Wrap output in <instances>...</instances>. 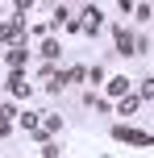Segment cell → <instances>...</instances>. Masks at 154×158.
<instances>
[{
    "label": "cell",
    "instance_id": "cell-3",
    "mask_svg": "<svg viewBox=\"0 0 154 158\" xmlns=\"http://www.w3.org/2000/svg\"><path fill=\"white\" fill-rule=\"evenodd\" d=\"M75 25H79V38H92V33L104 29V13H100L96 4H83L79 17H75Z\"/></svg>",
    "mask_w": 154,
    "mask_h": 158
},
{
    "label": "cell",
    "instance_id": "cell-14",
    "mask_svg": "<svg viewBox=\"0 0 154 158\" xmlns=\"http://www.w3.org/2000/svg\"><path fill=\"white\" fill-rule=\"evenodd\" d=\"M88 83H108V71H104L100 63H92V67H88Z\"/></svg>",
    "mask_w": 154,
    "mask_h": 158
},
{
    "label": "cell",
    "instance_id": "cell-12",
    "mask_svg": "<svg viewBox=\"0 0 154 158\" xmlns=\"http://www.w3.org/2000/svg\"><path fill=\"white\" fill-rule=\"evenodd\" d=\"M67 83H88V63H75V67H67Z\"/></svg>",
    "mask_w": 154,
    "mask_h": 158
},
{
    "label": "cell",
    "instance_id": "cell-4",
    "mask_svg": "<svg viewBox=\"0 0 154 158\" xmlns=\"http://www.w3.org/2000/svg\"><path fill=\"white\" fill-rule=\"evenodd\" d=\"M38 83L46 87L50 96H58V92L67 87V71H58V63H42V67H38Z\"/></svg>",
    "mask_w": 154,
    "mask_h": 158
},
{
    "label": "cell",
    "instance_id": "cell-7",
    "mask_svg": "<svg viewBox=\"0 0 154 158\" xmlns=\"http://www.w3.org/2000/svg\"><path fill=\"white\" fill-rule=\"evenodd\" d=\"M142 104H146V100H142V96H138V92H129V96H121V100H117V104H113V112H117V117H121V121H129V117H133V112H138V108H142Z\"/></svg>",
    "mask_w": 154,
    "mask_h": 158
},
{
    "label": "cell",
    "instance_id": "cell-13",
    "mask_svg": "<svg viewBox=\"0 0 154 158\" xmlns=\"http://www.w3.org/2000/svg\"><path fill=\"white\" fill-rule=\"evenodd\" d=\"M133 21H138V25L154 21V4H142V0H138V4H133Z\"/></svg>",
    "mask_w": 154,
    "mask_h": 158
},
{
    "label": "cell",
    "instance_id": "cell-16",
    "mask_svg": "<svg viewBox=\"0 0 154 158\" xmlns=\"http://www.w3.org/2000/svg\"><path fill=\"white\" fill-rule=\"evenodd\" d=\"M13 125H17V121H8V117H0V142H8V137H13Z\"/></svg>",
    "mask_w": 154,
    "mask_h": 158
},
{
    "label": "cell",
    "instance_id": "cell-10",
    "mask_svg": "<svg viewBox=\"0 0 154 158\" xmlns=\"http://www.w3.org/2000/svg\"><path fill=\"white\" fill-rule=\"evenodd\" d=\"M17 125H21V129H29V133L38 137V129H42V112H38V108H21V117H17Z\"/></svg>",
    "mask_w": 154,
    "mask_h": 158
},
{
    "label": "cell",
    "instance_id": "cell-11",
    "mask_svg": "<svg viewBox=\"0 0 154 158\" xmlns=\"http://www.w3.org/2000/svg\"><path fill=\"white\" fill-rule=\"evenodd\" d=\"M75 17H71V8L67 4H54V13H50V29H54V25H71Z\"/></svg>",
    "mask_w": 154,
    "mask_h": 158
},
{
    "label": "cell",
    "instance_id": "cell-1",
    "mask_svg": "<svg viewBox=\"0 0 154 158\" xmlns=\"http://www.w3.org/2000/svg\"><path fill=\"white\" fill-rule=\"evenodd\" d=\"M113 137H117L121 146H133V150H146V146H154V133H150V129L125 125V121H117V125H113Z\"/></svg>",
    "mask_w": 154,
    "mask_h": 158
},
{
    "label": "cell",
    "instance_id": "cell-5",
    "mask_svg": "<svg viewBox=\"0 0 154 158\" xmlns=\"http://www.w3.org/2000/svg\"><path fill=\"white\" fill-rule=\"evenodd\" d=\"M4 92L13 96V100H29L33 87H29V79H25V71H8L4 75Z\"/></svg>",
    "mask_w": 154,
    "mask_h": 158
},
{
    "label": "cell",
    "instance_id": "cell-15",
    "mask_svg": "<svg viewBox=\"0 0 154 158\" xmlns=\"http://www.w3.org/2000/svg\"><path fill=\"white\" fill-rule=\"evenodd\" d=\"M138 96H142V100H150V104H154V75H146V79H142V92H138Z\"/></svg>",
    "mask_w": 154,
    "mask_h": 158
},
{
    "label": "cell",
    "instance_id": "cell-8",
    "mask_svg": "<svg viewBox=\"0 0 154 158\" xmlns=\"http://www.w3.org/2000/svg\"><path fill=\"white\" fill-rule=\"evenodd\" d=\"M4 63H8V71H21V67L29 63V42H21V46H8V50H4Z\"/></svg>",
    "mask_w": 154,
    "mask_h": 158
},
{
    "label": "cell",
    "instance_id": "cell-17",
    "mask_svg": "<svg viewBox=\"0 0 154 158\" xmlns=\"http://www.w3.org/2000/svg\"><path fill=\"white\" fill-rule=\"evenodd\" d=\"M63 150H58V142H42V158H58Z\"/></svg>",
    "mask_w": 154,
    "mask_h": 158
},
{
    "label": "cell",
    "instance_id": "cell-2",
    "mask_svg": "<svg viewBox=\"0 0 154 158\" xmlns=\"http://www.w3.org/2000/svg\"><path fill=\"white\" fill-rule=\"evenodd\" d=\"M138 42H142L138 29H129V25H121V21L113 25V50L121 58H133V54H138Z\"/></svg>",
    "mask_w": 154,
    "mask_h": 158
},
{
    "label": "cell",
    "instance_id": "cell-9",
    "mask_svg": "<svg viewBox=\"0 0 154 158\" xmlns=\"http://www.w3.org/2000/svg\"><path fill=\"white\" fill-rule=\"evenodd\" d=\"M38 54H42V63H58V58H63L58 38H42V42H38Z\"/></svg>",
    "mask_w": 154,
    "mask_h": 158
},
{
    "label": "cell",
    "instance_id": "cell-6",
    "mask_svg": "<svg viewBox=\"0 0 154 158\" xmlns=\"http://www.w3.org/2000/svg\"><path fill=\"white\" fill-rule=\"evenodd\" d=\"M129 92H133V87H129V75H125V71L121 75H108V83H104V100L108 104H117L121 96H129Z\"/></svg>",
    "mask_w": 154,
    "mask_h": 158
}]
</instances>
